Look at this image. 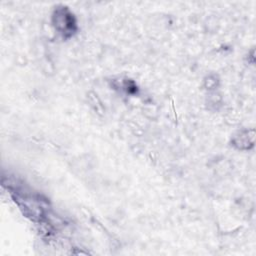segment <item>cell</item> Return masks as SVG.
<instances>
[{"instance_id":"1","label":"cell","mask_w":256,"mask_h":256,"mask_svg":"<svg viewBox=\"0 0 256 256\" xmlns=\"http://www.w3.org/2000/svg\"><path fill=\"white\" fill-rule=\"evenodd\" d=\"M73 15L67 12L65 9L58 10L55 12V26L62 31L63 33L71 32L73 31V26H74V21H73Z\"/></svg>"}]
</instances>
